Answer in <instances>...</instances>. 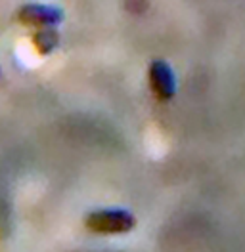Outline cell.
I'll return each instance as SVG.
<instances>
[{"label":"cell","mask_w":245,"mask_h":252,"mask_svg":"<svg viewBox=\"0 0 245 252\" xmlns=\"http://www.w3.org/2000/svg\"><path fill=\"white\" fill-rule=\"evenodd\" d=\"M84 223L96 233H126L134 229L136 218L122 208H106L90 212Z\"/></svg>","instance_id":"obj_1"},{"label":"cell","mask_w":245,"mask_h":252,"mask_svg":"<svg viewBox=\"0 0 245 252\" xmlns=\"http://www.w3.org/2000/svg\"><path fill=\"white\" fill-rule=\"evenodd\" d=\"M17 19L23 25H31V27H56L58 23L63 21V12L52 6L27 4L19 8Z\"/></svg>","instance_id":"obj_2"},{"label":"cell","mask_w":245,"mask_h":252,"mask_svg":"<svg viewBox=\"0 0 245 252\" xmlns=\"http://www.w3.org/2000/svg\"><path fill=\"white\" fill-rule=\"evenodd\" d=\"M150 86L159 99H170L176 92V80L170 65L163 60H155L150 65Z\"/></svg>","instance_id":"obj_3"},{"label":"cell","mask_w":245,"mask_h":252,"mask_svg":"<svg viewBox=\"0 0 245 252\" xmlns=\"http://www.w3.org/2000/svg\"><path fill=\"white\" fill-rule=\"evenodd\" d=\"M58 42H60V32L56 31L54 27H48V29H41L33 36V46L39 54H50L58 48Z\"/></svg>","instance_id":"obj_4"}]
</instances>
